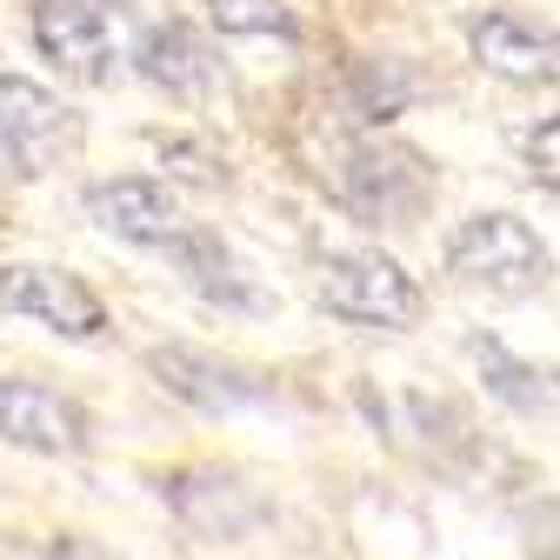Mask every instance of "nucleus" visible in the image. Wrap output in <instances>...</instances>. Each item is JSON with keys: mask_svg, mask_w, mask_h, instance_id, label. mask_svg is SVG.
I'll use <instances>...</instances> for the list:
<instances>
[{"mask_svg": "<svg viewBox=\"0 0 560 560\" xmlns=\"http://www.w3.org/2000/svg\"><path fill=\"white\" fill-rule=\"evenodd\" d=\"M320 187L334 194V207H347L368 228H413V214L428 207L434 174L413 148L381 133H327L320 154Z\"/></svg>", "mask_w": 560, "mask_h": 560, "instance_id": "obj_1", "label": "nucleus"}, {"mask_svg": "<svg viewBox=\"0 0 560 560\" xmlns=\"http://www.w3.org/2000/svg\"><path fill=\"white\" fill-rule=\"evenodd\" d=\"M34 47L67 81H114V67L133 60V8L127 0H34Z\"/></svg>", "mask_w": 560, "mask_h": 560, "instance_id": "obj_2", "label": "nucleus"}, {"mask_svg": "<svg viewBox=\"0 0 560 560\" xmlns=\"http://www.w3.org/2000/svg\"><path fill=\"white\" fill-rule=\"evenodd\" d=\"M447 273L467 280V288L521 301V294H540L553 280V254L521 214H467L447 234Z\"/></svg>", "mask_w": 560, "mask_h": 560, "instance_id": "obj_3", "label": "nucleus"}, {"mask_svg": "<svg viewBox=\"0 0 560 560\" xmlns=\"http://www.w3.org/2000/svg\"><path fill=\"white\" fill-rule=\"evenodd\" d=\"M314 294L327 314L354 320V327H413L428 294H420V280L381 254V247H340V254H320L314 267Z\"/></svg>", "mask_w": 560, "mask_h": 560, "instance_id": "obj_4", "label": "nucleus"}, {"mask_svg": "<svg viewBox=\"0 0 560 560\" xmlns=\"http://www.w3.org/2000/svg\"><path fill=\"white\" fill-rule=\"evenodd\" d=\"M74 148V114L40 81L0 74V180H40Z\"/></svg>", "mask_w": 560, "mask_h": 560, "instance_id": "obj_5", "label": "nucleus"}, {"mask_svg": "<svg viewBox=\"0 0 560 560\" xmlns=\"http://www.w3.org/2000/svg\"><path fill=\"white\" fill-rule=\"evenodd\" d=\"M0 307L8 314H27L67 340H94L107 334V307L101 294L88 288L81 273H67V267H47V260H8L0 267Z\"/></svg>", "mask_w": 560, "mask_h": 560, "instance_id": "obj_6", "label": "nucleus"}, {"mask_svg": "<svg viewBox=\"0 0 560 560\" xmlns=\"http://www.w3.org/2000/svg\"><path fill=\"white\" fill-rule=\"evenodd\" d=\"M148 374H154L174 400H187V407H200V413H234V407L273 400V381H260L254 368H234V361H221V354H207V347H187V340L148 347Z\"/></svg>", "mask_w": 560, "mask_h": 560, "instance_id": "obj_7", "label": "nucleus"}, {"mask_svg": "<svg viewBox=\"0 0 560 560\" xmlns=\"http://www.w3.org/2000/svg\"><path fill=\"white\" fill-rule=\"evenodd\" d=\"M467 47H474V60L487 67V74H501V81H514V88H547V81H560V34L540 27V21H527V14H514V8L474 14V21H467Z\"/></svg>", "mask_w": 560, "mask_h": 560, "instance_id": "obj_8", "label": "nucleus"}, {"mask_svg": "<svg viewBox=\"0 0 560 560\" xmlns=\"http://www.w3.org/2000/svg\"><path fill=\"white\" fill-rule=\"evenodd\" d=\"M88 221L107 228L114 241H133V247H167L187 214H180V194L154 174H114V180H94L88 187Z\"/></svg>", "mask_w": 560, "mask_h": 560, "instance_id": "obj_9", "label": "nucleus"}, {"mask_svg": "<svg viewBox=\"0 0 560 560\" xmlns=\"http://www.w3.org/2000/svg\"><path fill=\"white\" fill-rule=\"evenodd\" d=\"M133 67H140V81H154L167 101H187V107L221 94V54L207 47V34L194 21H154V27H140Z\"/></svg>", "mask_w": 560, "mask_h": 560, "instance_id": "obj_10", "label": "nucleus"}, {"mask_svg": "<svg viewBox=\"0 0 560 560\" xmlns=\"http://www.w3.org/2000/svg\"><path fill=\"white\" fill-rule=\"evenodd\" d=\"M161 494L207 540H241V534H254L267 521V501L254 494L241 474H221V467H180V474L161 480Z\"/></svg>", "mask_w": 560, "mask_h": 560, "instance_id": "obj_11", "label": "nucleus"}, {"mask_svg": "<svg viewBox=\"0 0 560 560\" xmlns=\"http://www.w3.org/2000/svg\"><path fill=\"white\" fill-rule=\"evenodd\" d=\"M0 441L27 454H81L88 447V413L34 381H0Z\"/></svg>", "mask_w": 560, "mask_h": 560, "instance_id": "obj_12", "label": "nucleus"}, {"mask_svg": "<svg viewBox=\"0 0 560 560\" xmlns=\"http://www.w3.org/2000/svg\"><path fill=\"white\" fill-rule=\"evenodd\" d=\"M187 280H194V294H207V301H221V307H267V294L254 288V280H247V267L234 260V247L214 234V228H200V221H187L167 247H161Z\"/></svg>", "mask_w": 560, "mask_h": 560, "instance_id": "obj_13", "label": "nucleus"}, {"mask_svg": "<svg viewBox=\"0 0 560 560\" xmlns=\"http://www.w3.org/2000/svg\"><path fill=\"white\" fill-rule=\"evenodd\" d=\"M467 354H474L487 394H494L501 407H514V413H553L560 407V374L553 368H534V361H514L494 334H474Z\"/></svg>", "mask_w": 560, "mask_h": 560, "instance_id": "obj_14", "label": "nucleus"}, {"mask_svg": "<svg viewBox=\"0 0 560 560\" xmlns=\"http://www.w3.org/2000/svg\"><path fill=\"white\" fill-rule=\"evenodd\" d=\"M413 94H420V81H413L407 60H387V54L347 60V101H354V114H361L368 127H387L394 114H407Z\"/></svg>", "mask_w": 560, "mask_h": 560, "instance_id": "obj_15", "label": "nucleus"}, {"mask_svg": "<svg viewBox=\"0 0 560 560\" xmlns=\"http://www.w3.org/2000/svg\"><path fill=\"white\" fill-rule=\"evenodd\" d=\"M207 21H214V34L228 40H247V34H280V40H294V8L288 0H207Z\"/></svg>", "mask_w": 560, "mask_h": 560, "instance_id": "obj_16", "label": "nucleus"}, {"mask_svg": "<svg viewBox=\"0 0 560 560\" xmlns=\"http://www.w3.org/2000/svg\"><path fill=\"white\" fill-rule=\"evenodd\" d=\"M521 547H527V560H560V501L521 508Z\"/></svg>", "mask_w": 560, "mask_h": 560, "instance_id": "obj_17", "label": "nucleus"}, {"mask_svg": "<svg viewBox=\"0 0 560 560\" xmlns=\"http://www.w3.org/2000/svg\"><path fill=\"white\" fill-rule=\"evenodd\" d=\"M527 167H534V180H540V187H553V194H560V114H547V120L527 133Z\"/></svg>", "mask_w": 560, "mask_h": 560, "instance_id": "obj_18", "label": "nucleus"}, {"mask_svg": "<svg viewBox=\"0 0 560 560\" xmlns=\"http://www.w3.org/2000/svg\"><path fill=\"white\" fill-rule=\"evenodd\" d=\"M47 560H88V553H81V540H54V553H47Z\"/></svg>", "mask_w": 560, "mask_h": 560, "instance_id": "obj_19", "label": "nucleus"}]
</instances>
